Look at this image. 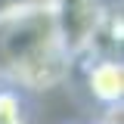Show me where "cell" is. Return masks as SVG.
I'll list each match as a JSON object with an SVG mask.
<instances>
[{
    "label": "cell",
    "mask_w": 124,
    "mask_h": 124,
    "mask_svg": "<svg viewBox=\"0 0 124 124\" xmlns=\"http://www.w3.org/2000/svg\"><path fill=\"white\" fill-rule=\"evenodd\" d=\"M53 13H56L62 44L71 59L93 46L96 34L102 28V3L99 0H53Z\"/></svg>",
    "instance_id": "7a4b0ae2"
},
{
    "label": "cell",
    "mask_w": 124,
    "mask_h": 124,
    "mask_svg": "<svg viewBox=\"0 0 124 124\" xmlns=\"http://www.w3.org/2000/svg\"><path fill=\"white\" fill-rule=\"evenodd\" d=\"M53 0H28L0 9V78L9 87L50 90L68 75Z\"/></svg>",
    "instance_id": "6da1fadb"
},
{
    "label": "cell",
    "mask_w": 124,
    "mask_h": 124,
    "mask_svg": "<svg viewBox=\"0 0 124 124\" xmlns=\"http://www.w3.org/2000/svg\"><path fill=\"white\" fill-rule=\"evenodd\" d=\"M0 124H25L22 96L13 87H0Z\"/></svg>",
    "instance_id": "277c9868"
},
{
    "label": "cell",
    "mask_w": 124,
    "mask_h": 124,
    "mask_svg": "<svg viewBox=\"0 0 124 124\" xmlns=\"http://www.w3.org/2000/svg\"><path fill=\"white\" fill-rule=\"evenodd\" d=\"M87 87L106 106H121L124 96V68L118 59H96L87 68Z\"/></svg>",
    "instance_id": "3957f363"
}]
</instances>
